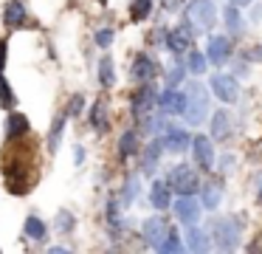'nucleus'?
I'll use <instances>...</instances> for the list:
<instances>
[{
	"instance_id": "obj_1",
	"label": "nucleus",
	"mask_w": 262,
	"mask_h": 254,
	"mask_svg": "<svg viewBox=\"0 0 262 254\" xmlns=\"http://www.w3.org/2000/svg\"><path fill=\"white\" fill-rule=\"evenodd\" d=\"M239 231H243V220L237 214H223L211 223V235H214L217 248L223 251H231V248L239 246Z\"/></svg>"
},
{
	"instance_id": "obj_2",
	"label": "nucleus",
	"mask_w": 262,
	"mask_h": 254,
	"mask_svg": "<svg viewBox=\"0 0 262 254\" xmlns=\"http://www.w3.org/2000/svg\"><path fill=\"white\" fill-rule=\"evenodd\" d=\"M206 110H209V93L200 82H192L186 88V105H183V116H186L189 124H200L206 119Z\"/></svg>"
},
{
	"instance_id": "obj_3",
	"label": "nucleus",
	"mask_w": 262,
	"mask_h": 254,
	"mask_svg": "<svg viewBox=\"0 0 262 254\" xmlns=\"http://www.w3.org/2000/svg\"><path fill=\"white\" fill-rule=\"evenodd\" d=\"M166 184H169V189L178 192V195H194V192L200 189L198 172H194L192 167H186V164H178V167H172L169 175H166Z\"/></svg>"
},
{
	"instance_id": "obj_4",
	"label": "nucleus",
	"mask_w": 262,
	"mask_h": 254,
	"mask_svg": "<svg viewBox=\"0 0 262 254\" xmlns=\"http://www.w3.org/2000/svg\"><path fill=\"white\" fill-rule=\"evenodd\" d=\"M155 105H158V93H155V88L149 82H141V90L133 96V116H136L138 122H144V119H149V113H152Z\"/></svg>"
},
{
	"instance_id": "obj_5",
	"label": "nucleus",
	"mask_w": 262,
	"mask_h": 254,
	"mask_svg": "<svg viewBox=\"0 0 262 254\" xmlns=\"http://www.w3.org/2000/svg\"><path fill=\"white\" fill-rule=\"evenodd\" d=\"M189 20L194 23V28H203V31L214 28V23H217L214 3H211V0H194L192 9H189Z\"/></svg>"
},
{
	"instance_id": "obj_6",
	"label": "nucleus",
	"mask_w": 262,
	"mask_h": 254,
	"mask_svg": "<svg viewBox=\"0 0 262 254\" xmlns=\"http://www.w3.org/2000/svg\"><path fill=\"white\" fill-rule=\"evenodd\" d=\"M209 85H211V93L220 102H226V105H234V102H237L239 88H237V82H234V76H228V73H214V76L209 79Z\"/></svg>"
},
{
	"instance_id": "obj_7",
	"label": "nucleus",
	"mask_w": 262,
	"mask_h": 254,
	"mask_svg": "<svg viewBox=\"0 0 262 254\" xmlns=\"http://www.w3.org/2000/svg\"><path fill=\"white\" fill-rule=\"evenodd\" d=\"M228 56H231V40L226 34H211L209 45H206V60L214 65H226Z\"/></svg>"
},
{
	"instance_id": "obj_8",
	"label": "nucleus",
	"mask_w": 262,
	"mask_h": 254,
	"mask_svg": "<svg viewBox=\"0 0 262 254\" xmlns=\"http://www.w3.org/2000/svg\"><path fill=\"white\" fill-rule=\"evenodd\" d=\"M169 229H172V226L166 223V218H161V214H155V218H147V220H144V226H141L144 240H147L152 248H158L161 243H164V237L169 235Z\"/></svg>"
},
{
	"instance_id": "obj_9",
	"label": "nucleus",
	"mask_w": 262,
	"mask_h": 254,
	"mask_svg": "<svg viewBox=\"0 0 262 254\" xmlns=\"http://www.w3.org/2000/svg\"><path fill=\"white\" fill-rule=\"evenodd\" d=\"M172 209H175L178 220L186 226H194L200 220V201H194V195H181Z\"/></svg>"
},
{
	"instance_id": "obj_10",
	"label": "nucleus",
	"mask_w": 262,
	"mask_h": 254,
	"mask_svg": "<svg viewBox=\"0 0 262 254\" xmlns=\"http://www.w3.org/2000/svg\"><path fill=\"white\" fill-rule=\"evenodd\" d=\"M189 147H192V155H194V161H198V167L209 172L211 164H214V147H211V139H206V135H194Z\"/></svg>"
},
{
	"instance_id": "obj_11",
	"label": "nucleus",
	"mask_w": 262,
	"mask_h": 254,
	"mask_svg": "<svg viewBox=\"0 0 262 254\" xmlns=\"http://www.w3.org/2000/svg\"><path fill=\"white\" fill-rule=\"evenodd\" d=\"M164 130V139H161V144L166 147V150H172V152H183L189 144H192V139H189V133L183 127H175V124H166V127H161Z\"/></svg>"
},
{
	"instance_id": "obj_12",
	"label": "nucleus",
	"mask_w": 262,
	"mask_h": 254,
	"mask_svg": "<svg viewBox=\"0 0 262 254\" xmlns=\"http://www.w3.org/2000/svg\"><path fill=\"white\" fill-rule=\"evenodd\" d=\"M183 105H186V93H181V90H175V88H166L164 93L158 96V107H161V113H166V116L183 113Z\"/></svg>"
},
{
	"instance_id": "obj_13",
	"label": "nucleus",
	"mask_w": 262,
	"mask_h": 254,
	"mask_svg": "<svg viewBox=\"0 0 262 254\" xmlns=\"http://www.w3.org/2000/svg\"><path fill=\"white\" fill-rule=\"evenodd\" d=\"M130 73H133V79H136V82H149V79L155 76V62L149 60L147 54H138L136 60H133Z\"/></svg>"
},
{
	"instance_id": "obj_14",
	"label": "nucleus",
	"mask_w": 262,
	"mask_h": 254,
	"mask_svg": "<svg viewBox=\"0 0 262 254\" xmlns=\"http://www.w3.org/2000/svg\"><path fill=\"white\" fill-rule=\"evenodd\" d=\"M166 45H169L172 54H183V51H189V45H192L189 26H181V28H175V31L166 34Z\"/></svg>"
},
{
	"instance_id": "obj_15",
	"label": "nucleus",
	"mask_w": 262,
	"mask_h": 254,
	"mask_svg": "<svg viewBox=\"0 0 262 254\" xmlns=\"http://www.w3.org/2000/svg\"><path fill=\"white\" fill-rule=\"evenodd\" d=\"M149 203L155 209H169L172 206V189L166 181H155L152 189H149Z\"/></svg>"
},
{
	"instance_id": "obj_16",
	"label": "nucleus",
	"mask_w": 262,
	"mask_h": 254,
	"mask_svg": "<svg viewBox=\"0 0 262 254\" xmlns=\"http://www.w3.org/2000/svg\"><path fill=\"white\" fill-rule=\"evenodd\" d=\"M228 135H231V116H228L226 110H217L214 116H211V139L226 141Z\"/></svg>"
},
{
	"instance_id": "obj_17",
	"label": "nucleus",
	"mask_w": 262,
	"mask_h": 254,
	"mask_svg": "<svg viewBox=\"0 0 262 254\" xmlns=\"http://www.w3.org/2000/svg\"><path fill=\"white\" fill-rule=\"evenodd\" d=\"M3 23H6L9 28H17L26 23V6L20 3V0H12V3L3 9Z\"/></svg>"
},
{
	"instance_id": "obj_18",
	"label": "nucleus",
	"mask_w": 262,
	"mask_h": 254,
	"mask_svg": "<svg viewBox=\"0 0 262 254\" xmlns=\"http://www.w3.org/2000/svg\"><path fill=\"white\" fill-rule=\"evenodd\" d=\"M26 133H29V119L23 113H12L6 122V139H20Z\"/></svg>"
},
{
	"instance_id": "obj_19",
	"label": "nucleus",
	"mask_w": 262,
	"mask_h": 254,
	"mask_svg": "<svg viewBox=\"0 0 262 254\" xmlns=\"http://www.w3.org/2000/svg\"><path fill=\"white\" fill-rule=\"evenodd\" d=\"M46 231H48V226L42 223L37 214H29V218H26V226H23L26 237H31V240H46Z\"/></svg>"
},
{
	"instance_id": "obj_20",
	"label": "nucleus",
	"mask_w": 262,
	"mask_h": 254,
	"mask_svg": "<svg viewBox=\"0 0 262 254\" xmlns=\"http://www.w3.org/2000/svg\"><path fill=\"white\" fill-rule=\"evenodd\" d=\"M119 152H121V158H130V155H136V152H138V133H136V130H127V133H121V139H119Z\"/></svg>"
},
{
	"instance_id": "obj_21",
	"label": "nucleus",
	"mask_w": 262,
	"mask_h": 254,
	"mask_svg": "<svg viewBox=\"0 0 262 254\" xmlns=\"http://www.w3.org/2000/svg\"><path fill=\"white\" fill-rule=\"evenodd\" d=\"M161 141H152V144L147 147V152H144V172L147 175H152L155 172V167H158V158H161Z\"/></svg>"
},
{
	"instance_id": "obj_22",
	"label": "nucleus",
	"mask_w": 262,
	"mask_h": 254,
	"mask_svg": "<svg viewBox=\"0 0 262 254\" xmlns=\"http://www.w3.org/2000/svg\"><path fill=\"white\" fill-rule=\"evenodd\" d=\"M99 82H102L104 88H110V85L116 82V68H113V60H110V56H102V60H99Z\"/></svg>"
},
{
	"instance_id": "obj_23",
	"label": "nucleus",
	"mask_w": 262,
	"mask_h": 254,
	"mask_svg": "<svg viewBox=\"0 0 262 254\" xmlns=\"http://www.w3.org/2000/svg\"><path fill=\"white\" fill-rule=\"evenodd\" d=\"M186 246L192 248V251H206V248H209V240H206V235H203L200 229H194V226H189Z\"/></svg>"
},
{
	"instance_id": "obj_24",
	"label": "nucleus",
	"mask_w": 262,
	"mask_h": 254,
	"mask_svg": "<svg viewBox=\"0 0 262 254\" xmlns=\"http://www.w3.org/2000/svg\"><path fill=\"white\" fill-rule=\"evenodd\" d=\"M149 11H152V0H133V6H130V17H133L136 23L147 20Z\"/></svg>"
},
{
	"instance_id": "obj_25",
	"label": "nucleus",
	"mask_w": 262,
	"mask_h": 254,
	"mask_svg": "<svg viewBox=\"0 0 262 254\" xmlns=\"http://www.w3.org/2000/svg\"><path fill=\"white\" fill-rule=\"evenodd\" d=\"M62 130H65V116H57L51 124V133H48V150H57L59 147V139H62Z\"/></svg>"
},
{
	"instance_id": "obj_26",
	"label": "nucleus",
	"mask_w": 262,
	"mask_h": 254,
	"mask_svg": "<svg viewBox=\"0 0 262 254\" xmlns=\"http://www.w3.org/2000/svg\"><path fill=\"white\" fill-rule=\"evenodd\" d=\"M91 124H93L96 130H104V127H107V110H104V102H93Z\"/></svg>"
},
{
	"instance_id": "obj_27",
	"label": "nucleus",
	"mask_w": 262,
	"mask_h": 254,
	"mask_svg": "<svg viewBox=\"0 0 262 254\" xmlns=\"http://www.w3.org/2000/svg\"><path fill=\"white\" fill-rule=\"evenodd\" d=\"M217 203H220V186H217V184L203 186V201H200V206H206V209H217Z\"/></svg>"
},
{
	"instance_id": "obj_28",
	"label": "nucleus",
	"mask_w": 262,
	"mask_h": 254,
	"mask_svg": "<svg viewBox=\"0 0 262 254\" xmlns=\"http://www.w3.org/2000/svg\"><path fill=\"white\" fill-rule=\"evenodd\" d=\"M181 248H183V243H181V237H178V231H175V229H169V235L164 237V243L158 246V251L172 254V251H181Z\"/></svg>"
},
{
	"instance_id": "obj_29",
	"label": "nucleus",
	"mask_w": 262,
	"mask_h": 254,
	"mask_svg": "<svg viewBox=\"0 0 262 254\" xmlns=\"http://www.w3.org/2000/svg\"><path fill=\"white\" fill-rule=\"evenodd\" d=\"M186 68L192 73H203L206 71V54H200V51H189L186 54Z\"/></svg>"
},
{
	"instance_id": "obj_30",
	"label": "nucleus",
	"mask_w": 262,
	"mask_h": 254,
	"mask_svg": "<svg viewBox=\"0 0 262 254\" xmlns=\"http://www.w3.org/2000/svg\"><path fill=\"white\" fill-rule=\"evenodd\" d=\"M17 105V96H14V90L9 88L6 79H0V107H6V110H12V107Z\"/></svg>"
},
{
	"instance_id": "obj_31",
	"label": "nucleus",
	"mask_w": 262,
	"mask_h": 254,
	"mask_svg": "<svg viewBox=\"0 0 262 254\" xmlns=\"http://www.w3.org/2000/svg\"><path fill=\"white\" fill-rule=\"evenodd\" d=\"M226 23L234 34H243V17H239V9L237 6H228L226 9Z\"/></svg>"
},
{
	"instance_id": "obj_32",
	"label": "nucleus",
	"mask_w": 262,
	"mask_h": 254,
	"mask_svg": "<svg viewBox=\"0 0 262 254\" xmlns=\"http://www.w3.org/2000/svg\"><path fill=\"white\" fill-rule=\"evenodd\" d=\"M136 192H138V178H130V181H127V186H124V198H121V201L130 206V203L136 201Z\"/></svg>"
},
{
	"instance_id": "obj_33",
	"label": "nucleus",
	"mask_w": 262,
	"mask_h": 254,
	"mask_svg": "<svg viewBox=\"0 0 262 254\" xmlns=\"http://www.w3.org/2000/svg\"><path fill=\"white\" fill-rule=\"evenodd\" d=\"M110 43H113V31H110V28H102V31H96V45H99V48H107Z\"/></svg>"
},
{
	"instance_id": "obj_34",
	"label": "nucleus",
	"mask_w": 262,
	"mask_h": 254,
	"mask_svg": "<svg viewBox=\"0 0 262 254\" xmlns=\"http://www.w3.org/2000/svg\"><path fill=\"white\" fill-rule=\"evenodd\" d=\"M57 226H59V231H68V229H74V218H71L68 212H59V218H57Z\"/></svg>"
},
{
	"instance_id": "obj_35",
	"label": "nucleus",
	"mask_w": 262,
	"mask_h": 254,
	"mask_svg": "<svg viewBox=\"0 0 262 254\" xmlns=\"http://www.w3.org/2000/svg\"><path fill=\"white\" fill-rule=\"evenodd\" d=\"M82 107H85V99H82V96H74V99H71V105H68V113H71V116H79Z\"/></svg>"
},
{
	"instance_id": "obj_36",
	"label": "nucleus",
	"mask_w": 262,
	"mask_h": 254,
	"mask_svg": "<svg viewBox=\"0 0 262 254\" xmlns=\"http://www.w3.org/2000/svg\"><path fill=\"white\" fill-rule=\"evenodd\" d=\"M181 79H183V65H175V68L169 71V79H166V82H169V88H175Z\"/></svg>"
},
{
	"instance_id": "obj_37",
	"label": "nucleus",
	"mask_w": 262,
	"mask_h": 254,
	"mask_svg": "<svg viewBox=\"0 0 262 254\" xmlns=\"http://www.w3.org/2000/svg\"><path fill=\"white\" fill-rule=\"evenodd\" d=\"M6 54H9V45H6V40L0 43V79H3V65H6Z\"/></svg>"
},
{
	"instance_id": "obj_38",
	"label": "nucleus",
	"mask_w": 262,
	"mask_h": 254,
	"mask_svg": "<svg viewBox=\"0 0 262 254\" xmlns=\"http://www.w3.org/2000/svg\"><path fill=\"white\" fill-rule=\"evenodd\" d=\"M245 56H248L251 62H262V45H256V48H251Z\"/></svg>"
},
{
	"instance_id": "obj_39",
	"label": "nucleus",
	"mask_w": 262,
	"mask_h": 254,
	"mask_svg": "<svg viewBox=\"0 0 262 254\" xmlns=\"http://www.w3.org/2000/svg\"><path fill=\"white\" fill-rule=\"evenodd\" d=\"M245 3H251V0H231V6H245Z\"/></svg>"
}]
</instances>
